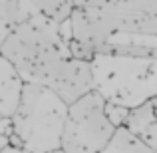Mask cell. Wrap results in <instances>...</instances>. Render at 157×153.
I'll list each match as a JSON object with an SVG mask.
<instances>
[{
	"label": "cell",
	"instance_id": "obj_1",
	"mask_svg": "<svg viewBox=\"0 0 157 153\" xmlns=\"http://www.w3.org/2000/svg\"><path fill=\"white\" fill-rule=\"evenodd\" d=\"M0 54L24 84L44 86L68 105L92 92L90 62L72 58L60 22L40 12L12 28L0 44Z\"/></svg>",
	"mask_w": 157,
	"mask_h": 153
},
{
	"label": "cell",
	"instance_id": "obj_2",
	"mask_svg": "<svg viewBox=\"0 0 157 153\" xmlns=\"http://www.w3.org/2000/svg\"><path fill=\"white\" fill-rule=\"evenodd\" d=\"M68 24L94 52L105 44L157 48V0H72Z\"/></svg>",
	"mask_w": 157,
	"mask_h": 153
},
{
	"label": "cell",
	"instance_id": "obj_3",
	"mask_svg": "<svg viewBox=\"0 0 157 153\" xmlns=\"http://www.w3.org/2000/svg\"><path fill=\"white\" fill-rule=\"evenodd\" d=\"M90 72L92 90L104 101L131 109L157 96V58L96 54Z\"/></svg>",
	"mask_w": 157,
	"mask_h": 153
},
{
	"label": "cell",
	"instance_id": "obj_4",
	"mask_svg": "<svg viewBox=\"0 0 157 153\" xmlns=\"http://www.w3.org/2000/svg\"><path fill=\"white\" fill-rule=\"evenodd\" d=\"M66 111L68 103L52 90L38 84H24L16 111L10 117L14 133L22 139V149L30 153L60 149Z\"/></svg>",
	"mask_w": 157,
	"mask_h": 153
},
{
	"label": "cell",
	"instance_id": "obj_5",
	"mask_svg": "<svg viewBox=\"0 0 157 153\" xmlns=\"http://www.w3.org/2000/svg\"><path fill=\"white\" fill-rule=\"evenodd\" d=\"M104 103V98L92 90L68 105L60 139L64 153H98L109 141L115 127L107 121Z\"/></svg>",
	"mask_w": 157,
	"mask_h": 153
},
{
	"label": "cell",
	"instance_id": "obj_6",
	"mask_svg": "<svg viewBox=\"0 0 157 153\" xmlns=\"http://www.w3.org/2000/svg\"><path fill=\"white\" fill-rule=\"evenodd\" d=\"M129 133H133L139 141H143L147 147L157 151V121H155V98L147 100L137 107H131L127 111V117L123 121Z\"/></svg>",
	"mask_w": 157,
	"mask_h": 153
},
{
	"label": "cell",
	"instance_id": "obj_7",
	"mask_svg": "<svg viewBox=\"0 0 157 153\" xmlns=\"http://www.w3.org/2000/svg\"><path fill=\"white\" fill-rule=\"evenodd\" d=\"M22 86L24 82L20 80L14 66L0 54V115L2 117H12V113L16 111Z\"/></svg>",
	"mask_w": 157,
	"mask_h": 153
},
{
	"label": "cell",
	"instance_id": "obj_8",
	"mask_svg": "<svg viewBox=\"0 0 157 153\" xmlns=\"http://www.w3.org/2000/svg\"><path fill=\"white\" fill-rule=\"evenodd\" d=\"M34 12L36 10L24 0H0V44L10 34L12 28L30 18Z\"/></svg>",
	"mask_w": 157,
	"mask_h": 153
},
{
	"label": "cell",
	"instance_id": "obj_9",
	"mask_svg": "<svg viewBox=\"0 0 157 153\" xmlns=\"http://www.w3.org/2000/svg\"><path fill=\"white\" fill-rule=\"evenodd\" d=\"M98 153H155V149L147 147L143 141H139L133 133H129L121 125V127H115L109 141Z\"/></svg>",
	"mask_w": 157,
	"mask_h": 153
},
{
	"label": "cell",
	"instance_id": "obj_10",
	"mask_svg": "<svg viewBox=\"0 0 157 153\" xmlns=\"http://www.w3.org/2000/svg\"><path fill=\"white\" fill-rule=\"evenodd\" d=\"M24 2L30 4L36 12L56 20V22L68 20L70 12H72V0H24Z\"/></svg>",
	"mask_w": 157,
	"mask_h": 153
},
{
	"label": "cell",
	"instance_id": "obj_11",
	"mask_svg": "<svg viewBox=\"0 0 157 153\" xmlns=\"http://www.w3.org/2000/svg\"><path fill=\"white\" fill-rule=\"evenodd\" d=\"M127 107H123V105H119V103H113V101H105L104 103V113H105V117H107V121L111 123L113 127H121L123 125V121H125V117H127Z\"/></svg>",
	"mask_w": 157,
	"mask_h": 153
},
{
	"label": "cell",
	"instance_id": "obj_12",
	"mask_svg": "<svg viewBox=\"0 0 157 153\" xmlns=\"http://www.w3.org/2000/svg\"><path fill=\"white\" fill-rule=\"evenodd\" d=\"M68 50L72 54V58L82 60V62H92V58L96 56V52H94L90 46H86V44L78 42V40H74V38L68 40Z\"/></svg>",
	"mask_w": 157,
	"mask_h": 153
},
{
	"label": "cell",
	"instance_id": "obj_13",
	"mask_svg": "<svg viewBox=\"0 0 157 153\" xmlns=\"http://www.w3.org/2000/svg\"><path fill=\"white\" fill-rule=\"evenodd\" d=\"M12 119L10 117H2V115H0V135H10L12 133Z\"/></svg>",
	"mask_w": 157,
	"mask_h": 153
},
{
	"label": "cell",
	"instance_id": "obj_14",
	"mask_svg": "<svg viewBox=\"0 0 157 153\" xmlns=\"http://www.w3.org/2000/svg\"><path fill=\"white\" fill-rule=\"evenodd\" d=\"M0 153H24L22 149H18V147H12V145H8V147H4Z\"/></svg>",
	"mask_w": 157,
	"mask_h": 153
},
{
	"label": "cell",
	"instance_id": "obj_15",
	"mask_svg": "<svg viewBox=\"0 0 157 153\" xmlns=\"http://www.w3.org/2000/svg\"><path fill=\"white\" fill-rule=\"evenodd\" d=\"M4 147H8V137L6 135H0V151H2Z\"/></svg>",
	"mask_w": 157,
	"mask_h": 153
},
{
	"label": "cell",
	"instance_id": "obj_16",
	"mask_svg": "<svg viewBox=\"0 0 157 153\" xmlns=\"http://www.w3.org/2000/svg\"><path fill=\"white\" fill-rule=\"evenodd\" d=\"M48 153H64L62 149H54V151H48Z\"/></svg>",
	"mask_w": 157,
	"mask_h": 153
},
{
	"label": "cell",
	"instance_id": "obj_17",
	"mask_svg": "<svg viewBox=\"0 0 157 153\" xmlns=\"http://www.w3.org/2000/svg\"><path fill=\"white\" fill-rule=\"evenodd\" d=\"M22 151H24V149H22ZM24 153H30V151H24Z\"/></svg>",
	"mask_w": 157,
	"mask_h": 153
},
{
	"label": "cell",
	"instance_id": "obj_18",
	"mask_svg": "<svg viewBox=\"0 0 157 153\" xmlns=\"http://www.w3.org/2000/svg\"><path fill=\"white\" fill-rule=\"evenodd\" d=\"M155 153H157V151H155Z\"/></svg>",
	"mask_w": 157,
	"mask_h": 153
}]
</instances>
